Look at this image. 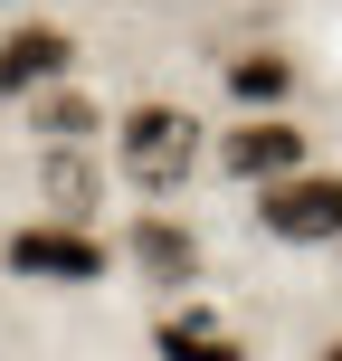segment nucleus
I'll return each mask as SVG.
<instances>
[{
  "mask_svg": "<svg viewBox=\"0 0 342 361\" xmlns=\"http://www.w3.org/2000/svg\"><path fill=\"white\" fill-rule=\"evenodd\" d=\"M219 76H228V95H238V105H257V114H276V105L295 95V57H286V48H238Z\"/></svg>",
  "mask_w": 342,
  "mask_h": 361,
  "instance_id": "nucleus-9",
  "label": "nucleus"
},
{
  "mask_svg": "<svg viewBox=\"0 0 342 361\" xmlns=\"http://www.w3.org/2000/svg\"><path fill=\"white\" fill-rule=\"evenodd\" d=\"M305 162H314V133L286 124V114H248V124H228V143H219V171L248 180V190H267V180H286Z\"/></svg>",
  "mask_w": 342,
  "mask_h": 361,
  "instance_id": "nucleus-3",
  "label": "nucleus"
},
{
  "mask_svg": "<svg viewBox=\"0 0 342 361\" xmlns=\"http://www.w3.org/2000/svg\"><path fill=\"white\" fill-rule=\"evenodd\" d=\"M152 352H162V361H248V333H238L228 314L190 305V314H162V333H152Z\"/></svg>",
  "mask_w": 342,
  "mask_h": 361,
  "instance_id": "nucleus-8",
  "label": "nucleus"
},
{
  "mask_svg": "<svg viewBox=\"0 0 342 361\" xmlns=\"http://www.w3.org/2000/svg\"><path fill=\"white\" fill-rule=\"evenodd\" d=\"M10 267H19V276H38V286H95L114 257H105V238H95V228L38 219V228H19V238H10Z\"/></svg>",
  "mask_w": 342,
  "mask_h": 361,
  "instance_id": "nucleus-4",
  "label": "nucleus"
},
{
  "mask_svg": "<svg viewBox=\"0 0 342 361\" xmlns=\"http://www.w3.org/2000/svg\"><path fill=\"white\" fill-rule=\"evenodd\" d=\"M124 257H133V276L143 286H200V238L181 228V219H162V209H143L133 219V238H124Z\"/></svg>",
  "mask_w": 342,
  "mask_h": 361,
  "instance_id": "nucleus-6",
  "label": "nucleus"
},
{
  "mask_svg": "<svg viewBox=\"0 0 342 361\" xmlns=\"http://www.w3.org/2000/svg\"><path fill=\"white\" fill-rule=\"evenodd\" d=\"M257 228L267 238H286V247H333L342 238V171H286V180H267L257 190Z\"/></svg>",
  "mask_w": 342,
  "mask_h": 361,
  "instance_id": "nucleus-2",
  "label": "nucleus"
},
{
  "mask_svg": "<svg viewBox=\"0 0 342 361\" xmlns=\"http://www.w3.org/2000/svg\"><path fill=\"white\" fill-rule=\"evenodd\" d=\"M333 247H342V238H333Z\"/></svg>",
  "mask_w": 342,
  "mask_h": 361,
  "instance_id": "nucleus-12",
  "label": "nucleus"
},
{
  "mask_svg": "<svg viewBox=\"0 0 342 361\" xmlns=\"http://www.w3.org/2000/svg\"><path fill=\"white\" fill-rule=\"evenodd\" d=\"M38 200H48V219H67V228H86L95 200H105V171H95L86 143H48V162H38Z\"/></svg>",
  "mask_w": 342,
  "mask_h": 361,
  "instance_id": "nucleus-7",
  "label": "nucleus"
},
{
  "mask_svg": "<svg viewBox=\"0 0 342 361\" xmlns=\"http://www.w3.org/2000/svg\"><path fill=\"white\" fill-rule=\"evenodd\" d=\"M114 143H124V180L143 200H171V190H190V171H200V114L190 105H133L124 124H114Z\"/></svg>",
  "mask_w": 342,
  "mask_h": 361,
  "instance_id": "nucleus-1",
  "label": "nucleus"
},
{
  "mask_svg": "<svg viewBox=\"0 0 342 361\" xmlns=\"http://www.w3.org/2000/svg\"><path fill=\"white\" fill-rule=\"evenodd\" d=\"M29 124H38V143H86V133L105 124V105H95V95H76L67 76H57V86L29 95Z\"/></svg>",
  "mask_w": 342,
  "mask_h": 361,
  "instance_id": "nucleus-10",
  "label": "nucleus"
},
{
  "mask_svg": "<svg viewBox=\"0 0 342 361\" xmlns=\"http://www.w3.org/2000/svg\"><path fill=\"white\" fill-rule=\"evenodd\" d=\"M67 67H76V38L67 29H48V19L0 29V95H38V86H57Z\"/></svg>",
  "mask_w": 342,
  "mask_h": 361,
  "instance_id": "nucleus-5",
  "label": "nucleus"
},
{
  "mask_svg": "<svg viewBox=\"0 0 342 361\" xmlns=\"http://www.w3.org/2000/svg\"><path fill=\"white\" fill-rule=\"evenodd\" d=\"M314 361H342V343H324V352H314Z\"/></svg>",
  "mask_w": 342,
  "mask_h": 361,
  "instance_id": "nucleus-11",
  "label": "nucleus"
}]
</instances>
